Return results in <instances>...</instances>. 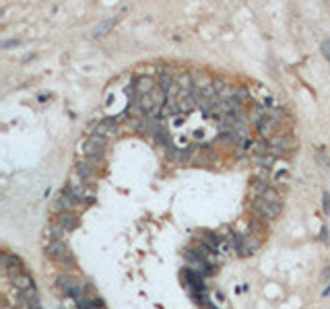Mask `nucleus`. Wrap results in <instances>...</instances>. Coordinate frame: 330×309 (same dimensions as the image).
Returning a JSON list of instances; mask_svg holds the SVG:
<instances>
[{
  "instance_id": "f257e3e1",
  "label": "nucleus",
  "mask_w": 330,
  "mask_h": 309,
  "mask_svg": "<svg viewBox=\"0 0 330 309\" xmlns=\"http://www.w3.org/2000/svg\"><path fill=\"white\" fill-rule=\"evenodd\" d=\"M46 256L52 258V260H56V262H62V264H73V254L71 250H68V246L64 242H50L48 248H46Z\"/></svg>"
},
{
  "instance_id": "f03ea898",
  "label": "nucleus",
  "mask_w": 330,
  "mask_h": 309,
  "mask_svg": "<svg viewBox=\"0 0 330 309\" xmlns=\"http://www.w3.org/2000/svg\"><path fill=\"white\" fill-rule=\"evenodd\" d=\"M58 288L62 290L66 297H73L75 301L85 293L83 284L75 276H71V274H62V276H58Z\"/></svg>"
},
{
  "instance_id": "7ed1b4c3",
  "label": "nucleus",
  "mask_w": 330,
  "mask_h": 309,
  "mask_svg": "<svg viewBox=\"0 0 330 309\" xmlns=\"http://www.w3.org/2000/svg\"><path fill=\"white\" fill-rule=\"evenodd\" d=\"M108 144V138H103V136H91L89 140H85L81 150L87 159H101L103 157V148Z\"/></svg>"
},
{
  "instance_id": "20e7f679",
  "label": "nucleus",
  "mask_w": 330,
  "mask_h": 309,
  "mask_svg": "<svg viewBox=\"0 0 330 309\" xmlns=\"http://www.w3.org/2000/svg\"><path fill=\"white\" fill-rule=\"evenodd\" d=\"M252 208L262 216V218H268V220H272V218H276L281 214V204H272V202H268V200H264V198H256V200H252Z\"/></svg>"
},
{
  "instance_id": "39448f33",
  "label": "nucleus",
  "mask_w": 330,
  "mask_h": 309,
  "mask_svg": "<svg viewBox=\"0 0 330 309\" xmlns=\"http://www.w3.org/2000/svg\"><path fill=\"white\" fill-rule=\"evenodd\" d=\"M79 204H83L73 192H71V188H64L58 202H56V208H62V210H68V212H73Z\"/></svg>"
},
{
  "instance_id": "423d86ee",
  "label": "nucleus",
  "mask_w": 330,
  "mask_h": 309,
  "mask_svg": "<svg viewBox=\"0 0 330 309\" xmlns=\"http://www.w3.org/2000/svg\"><path fill=\"white\" fill-rule=\"evenodd\" d=\"M3 266L7 270V274L11 278L19 276V274H23V266H21V260L15 256H9V254H3Z\"/></svg>"
},
{
  "instance_id": "0eeeda50",
  "label": "nucleus",
  "mask_w": 330,
  "mask_h": 309,
  "mask_svg": "<svg viewBox=\"0 0 330 309\" xmlns=\"http://www.w3.org/2000/svg\"><path fill=\"white\" fill-rule=\"evenodd\" d=\"M270 146L272 148H281V150H289L293 146H297V140L293 138L291 134H276L270 138Z\"/></svg>"
},
{
  "instance_id": "6e6552de",
  "label": "nucleus",
  "mask_w": 330,
  "mask_h": 309,
  "mask_svg": "<svg viewBox=\"0 0 330 309\" xmlns=\"http://www.w3.org/2000/svg\"><path fill=\"white\" fill-rule=\"evenodd\" d=\"M114 134H118V120H112V118L99 122L97 128H95V136H103V138H108V136H114Z\"/></svg>"
},
{
  "instance_id": "1a4fd4ad",
  "label": "nucleus",
  "mask_w": 330,
  "mask_h": 309,
  "mask_svg": "<svg viewBox=\"0 0 330 309\" xmlns=\"http://www.w3.org/2000/svg\"><path fill=\"white\" fill-rule=\"evenodd\" d=\"M56 222L58 225H62L66 231H73L79 227V216L75 212H68V210H62L56 214Z\"/></svg>"
},
{
  "instance_id": "9d476101",
  "label": "nucleus",
  "mask_w": 330,
  "mask_h": 309,
  "mask_svg": "<svg viewBox=\"0 0 330 309\" xmlns=\"http://www.w3.org/2000/svg\"><path fill=\"white\" fill-rule=\"evenodd\" d=\"M157 84L153 82V78L151 76H138L136 78V82H134V95L136 97H143V95H149Z\"/></svg>"
},
{
  "instance_id": "9b49d317",
  "label": "nucleus",
  "mask_w": 330,
  "mask_h": 309,
  "mask_svg": "<svg viewBox=\"0 0 330 309\" xmlns=\"http://www.w3.org/2000/svg\"><path fill=\"white\" fill-rule=\"evenodd\" d=\"M198 242H200L202 246H206L211 252L219 250V237H217L215 233H211V231H202V233L198 235Z\"/></svg>"
},
{
  "instance_id": "f8f14e48",
  "label": "nucleus",
  "mask_w": 330,
  "mask_h": 309,
  "mask_svg": "<svg viewBox=\"0 0 330 309\" xmlns=\"http://www.w3.org/2000/svg\"><path fill=\"white\" fill-rule=\"evenodd\" d=\"M11 280H13V286H15V288H19L21 293H23V290H29V288H33V278L29 276L27 272L19 274V276H15V278H11Z\"/></svg>"
},
{
  "instance_id": "ddd939ff",
  "label": "nucleus",
  "mask_w": 330,
  "mask_h": 309,
  "mask_svg": "<svg viewBox=\"0 0 330 309\" xmlns=\"http://www.w3.org/2000/svg\"><path fill=\"white\" fill-rule=\"evenodd\" d=\"M258 132H260V136H262V138H268V136L276 134V122L266 116L264 122H260V124H258Z\"/></svg>"
},
{
  "instance_id": "4468645a",
  "label": "nucleus",
  "mask_w": 330,
  "mask_h": 309,
  "mask_svg": "<svg viewBox=\"0 0 330 309\" xmlns=\"http://www.w3.org/2000/svg\"><path fill=\"white\" fill-rule=\"evenodd\" d=\"M266 116H268V110H266L264 106H256V108L250 112V116H248V122H252V124L258 126L260 122H264Z\"/></svg>"
},
{
  "instance_id": "2eb2a0df",
  "label": "nucleus",
  "mask_w": 330,
  "mask_h": 309,
  "mask_svg": "<svg viewBox=\"0 0 330 309\" xmlns=\"http://www.w3.org/2000/svg\"><path fill=\"white\" fill-rule=\"evenodd\" d=\"M176 84L180 87V91H184V93H192V89H194L192 76H190L188 72H182V74H178V78H176Z\"/></svg>"
},
{
  "instance_id": "dca6fc26",
  "label": "nucleus",
  "mask_w": 330,
  "mask_h": 309,
  "mask_svg": "<svg viewBox=\"0 0 330 309\" xmlns=\"http://www.w3.org/2000/svg\"><path fill=\"white\" fill-rule=\"evenodd\" d=\"M248 233L250 235H256L262 239V235H266V227H264V220H260V218H254L250 220V225H248Z\"/></svg>"
},
{
  "instance_id": "f3484780",
  "label": "nucleus",
  "mask_w": 330,
  "mask_h": 309,
  "mask_svg": "<svg viewBox=\"0 0 330 309\" xmlns=\"http://www.w3.org/2000/svg\"><path fill=\"white\" fill-rule=\"evenodd\" d=\"M266 190H268V184H266V182L254 180V182H252V190H250V194H252L254 200H256V198H264Z\"/></svg>"
},
{
  "instance_id": "a211bd4d",
  "label": "nucleus",
  "mask_w": 330,
  "mask_h": 309,
  "mask_svg": "<svg viewBox=\"0 0 330 309\" xmlns=\"http://www.w3.org/2000/svg\"><path fill=\"white\" fill-rule=\"evenodd\" d=\"M66 233H68V231H66L62 225H58V222H54V225L48 227V235L52 237V242H62V237H64Z\"/></svg>"
},
{
  "instance_id": "6ab92c4d",
  "label": "nucleus",
  "mask_w": 330,
  "mask_h": 309,
  "mask_svg": "<svg viewBox=\"0 0 330 309\" xmlns=\"http://www.w3.org/2000/svg\"><path fill=\"white\" fill-rule=\"evenodd\" d=\"M114 25H116V19H108V21L99 23V25L93 29V38H103V36H106V33H108Z\"/></svg>"
},
{
  "instance_id": "aec40b11",
  "label": "nucleus",
  "mask_w": 330,
  "mask_h": 309,
  "mask_svg": "<svg viewBox=\"0 0 330 309\" xmlns=\"http://www.w3.org/2000/svg\"><path fill=\"white\" fill-rule=\"evenodd\" d=\"M173 82H176V80H173V76H171L169 72H161V76H159V87H161L165 93L173 87Z\"/></svg>"
},
{
  "instance_id": "412c9836",
  "label": "nucleus",
  "mask_w": 330,
  "mask_h": 309,
  "mask_svg": "<svg viewBox=\"0 0 330 309\" xmlns=\"http://www.w3.org/2000/svg\"><path fill=\"white\" fill-rule=\"evenodd\" d=\"M314 159H316V163H318L322 169H330V159L326 157L324 148H320V150H316V152H314Z\"/></svg>"
},
{
  "instance_id": "4be33fe9",
  "label": "nucleus",
  "mask_w": 330,
  "mask_h": 309,
  "mask_svg": "<svg viewBox=\"0 0 330 309\" xmlns=\"http://www.w3.org/2000/svg\"><path fill=\"white\" fill-rule=\"evenodd\" d=\"M264 200H268V202H272V204H281V194L276 192L274 188H268L266 194H264Z\"/></svg>"
},
{
  "instance_id": "5701e85b",
  "label": "nucleus",
  "mask_w": 330,
  "mask_h": 309,
  "mask_svg": "<svg viewBox=\"0 0 330 309\" xmlns=\"http://www.w3.org/2000/svg\"><path fill=\"white\" fill-rule=\"evenodd\" d=\"M235 99L241 103V106H246V101L250 99V91L246 89V87H241V89H237V93H235Z\"/></svg>"
},
{
  "instance_id": "b1692460",
  "label": "nucleus",
  "mask_w": 330,
  "mask_h": 309,
  "mask_svg": "<svg viewBox=\"0 0 330 309\" xmlns=\"http://www.w3.org/2000/svg\"><path fill=\"white\" fill-rule=\"evenodd\" d=\"M268 178H270V169H268V167H258V169H256V180L266 182Z\"/></svg>"
},
{
  "instance_id": "393cba45",
  "label": "nucleus",
  "mask_w": 330,
  "mask_h": 309,
  "mask_svg": "<svg viewBox=\"0 0 330 309\" xmlns=\"http://www.w3.org/2000/svg\"><path fill=\"white\" fill-rule=\"evenodd\" d=\"M322 54H324V58L330 62V40H324V42H322Z\"/></svg>"
},
{
  "instance_id": "a878e982",
  "label": "nucleus",
  "mask_w": 330,
  "mask_h": 309,
  "mask_svg": "<svg viewBox=\"0 0 330 309\" xmlns=\"http://www.w3.org/2000/svg\"><path fill=\"white\" fill-rule=\"evenodd\" d=\"M322 204H324V212L330 214V194L328 192L322 194Z\"/></svg>"
},
{
  "instance_id": "bb28decb",
  "label": "nucleus",
  "mask_w": 330,
  "mask_h": 309,
  "mask_svg": "<svg viewBox=\"0 0 330 309\" xmlns=\"http://www.w3.org/2000/svg\"><path fill=\"white\" fill-rule=\"evenodd\" d=\"M330 278V268H324V272H322V280H328Z\"/></svg>"
},
{
  "instance_id": "cd10ccee",
  "label": "nucleus",
  "mask_w": 330,
  "mask_h": 309,
  "mask_svg": "<svg viewBox=\"0 0 330 309\" xmlns=\"http://www.w3.org/2000/svg\"><path fill=\"white\" fill-rule=\"evenodd\" d=\"M17 44H19V42H5V44H3V48L7 50V48H13V46H17Z\"/></svg>"
},
{
  "instance_id": "c85d7f7f",
  "label": "nucleus",
  "mask_w": 330,
  "mask_h": 309,
  "mask_svg": "<svg viewBox=\"0 0 330 309\" xmlns=\"http://www.w3.org/2000/svg\"><path fill=\"white\" fill-rule=\"evenodd\" d=\"M202 309H215V305H211V303H206V301H202Z\"/></svg>"
},
{
  "instance_id": "c756f323",
  "label": "nucleus",
  "mask_w": 330,
  "mask_h": 309,
  "mask_svg": "<svg viewBox=\"0 0 330 309\" xmlns=\"http://www.w3.org/2000/svg\"><path fill=\"white\" fill-rule=\"evenodd\" d=\"M326 233H328L326 227H322V235H320V237H322V242H326Z\"/></svg>"
},
{
  "instance_id": "7c9ffc66",
  "label": "nucleus",
  "mask_w": 330,
  "mask_h": 309,
  "mask_svg": "<svg viewBox=\"0 0 330 309\" xmlns=\"http://www.w3.org/2000/svg\"><path fill=\"white\" fill-rule=\"evenodd\" d=\"M322 295H324V297H326V295H330V286H328V288H324V293H322Z\"/></svg>"
},
{
  "instance_id": "2f4dec72",
  "label": "nucleus",
  "mask_w": 330,
  "mask_h": 309,
  "mask_svg": "<svg viewBox=\"0 0 330 309\" xmlns=\"http://www.w3.org/2000/svg\"><path fill=\"white\" fill-rule=\"evenodd\" d=\"M99 309H103V307H99Z\"/></svg>"
}]
</instances>
